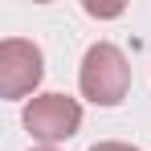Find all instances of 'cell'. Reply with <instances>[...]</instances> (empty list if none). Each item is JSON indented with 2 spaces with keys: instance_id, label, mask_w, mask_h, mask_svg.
<instances>
[{
  "instance_id": "5",
  "label": "cell",
  "mask_w": 151,
  "mask_h": 151,
  "mask_svg": "<svg viewBox=\"0 0 151 151\" xmlns=\"http://www.w3.org/2000/svg\"><path fill=\"white\" fill-rule=\"evenodd\" d=\"M86 12H90V17H119L123 8H98V4H86Z\"/></svg>"
},
{
  "instance_id": "4",
  "label": "cell",
  "mask_w": 151,
  "mask_h": 151,
  "mask_svg": "<svg viewBox=\"0 0 151 151\" xmlns=\"http://www.w3.org/2000/svg\"><path fill=\"white\" fill-rule=\"evenodd\" d=\"M90 151H139V147H131V143H94Z\"/></svg>"
},
{
  "instance_id": "1",
  "label": "cell",
  "mask_w": 151,
  "mask_h": 151,
  "mask_svg": "<svg viewBox=\"0 0 151 151\" xmlns=\"http://www.w3.org/2000/svg\"><path fill=\"white\" fill-rule=\"evenodd\" d=\"M78 86H82V94H86V98L98 102V106H114V102H123L127 90H131V65H127L123 49H119V45H110V41L90 45L86 57H82Z\"/></svg>"
},
{
  "instance_id": "6",
  "label": "cell",
  "mask_w": 151,
  "mask_h": 151,
  "mask_svg": "<svg viewBox=\"0 0 151 151\" xmlns=\"http://www.w3.org/2000/svg\"><path fill=\"white\" fill-rule=\"evenodd\" d=\"M33 151H53V147H33Z\"/></svg>"
},
{
  "instance_id": "2",
  "label": "cell",
  "mask_w": 151,
  "mask_h": 151,
  "mask_svg": "<svg viewBox=\"0 0 151 151\" xmlns=\"http://www.w3.org/2000/svg\"><path fill=\"white\" fill-rule=\"evenodd\" d=\"M78 127H82V106L65 94H41L25 106V131L41 139L45 147L78 135Z\"/></svg>"
},
{
  "instance_id": "3",
  "label": "cell",
  "mask_w": 151,
  "mask_h": 151,
  "mask_svg": "<svg viewBox=\"0 0 151 151\" xmlns=\"http://www.w3.org/2000/svg\"><path fill=\"white\" fill-rule=\"evenodd\" d=\"M41 78H45V57L33 41H21V37L0 41V94L4 98L33 94Z\"/></svg>"
}]
</instances>
